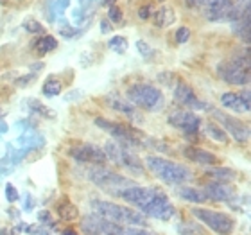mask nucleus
Segmentation results:
<instances>
[{"mask_svg": "<svg viewBox=\"0 0 251 235\" xmlns=\"http://www.w3.org/2000/svg\"><path fill=\"white\" fill-rule=\"evenodd\" d=\"M100 4L104 7H111V5H115V0H100Z\"/></svg>", "mask_w": 251, "mask_h": 235, "instance_id": "nucleus-40", "label": "nucleus"}, {"mask_svg": "<svg viewBox=\"0 0 251 235\" xmlns=\"http://www.w3.org/2000/svg\"><path fill=\"white\" fill-rule=\"evenodd\" d=\"M126 97L135 106L147 111H160L163 108V104H165L163 94L154 84H149V83L131 84L129 88H127V92H126Z\"/></svg>", "mask_w": 251, "mask_h": 235, "instance_id": "nucleus-4", "label": "nucleus"}, {"mask_svg": "<svg viewBox=\"0 0 251 235\" xmlns=\"http://www.w3.org/2000/svg\"><path fill=\"white\" fill-rule=\"evenodd\" d=\"M176 22V13L173 11V7H160V9L152 15V24L156 27H169Z\"/></svg>", "mask_w": 251, "mask_h": 235, "instance_id": "nucleus-18", "label": "nucleus"}, {"mask_svg": "<svg viewBox=\"0 0 251 235\" xmlns=\"http://www.w3.org/2000/svg\"><path fill=\"white\" fill-rule=\"evenodd\" d=\"M81 228L84 235H119L121 234V226L111 223L108 219H102L97 214H90L83 217L81 221Z\"/></svg>", "mask_w": 251, "mask_h": 235, "instance_id": "nucleus-11", "label": "nucleus"}, {"mask_svg": "<svg viewBox=\"0 0 251 235\" xmlns=\"http://www.w3.org/2000/svg\"><path fill=\"white\" fill-rule=\"evenodd\" d=\"M178 232L179 235H208L199 225H194V223H188V221H185L183 225L178 226Z\"/></svg>", "mask_w": 251, "mask_h": 235, "instance_id": "nucleus-28", "label": "nucleus"}, {"mask_svg": "<svg viewBox=\"0 0 251 235\" xmlns=\"http://www.w3.org/2000/svg\"><path fill=\"white\" fill-rule=\"evenodd\" d=\"M187 4L190 5V7H194V5H198V0H187Z\"/></svg>", "mask_w": 251, "mask_h": 235, "instance_id": "nucleus-44", "label": "nucleus"}, {"mask_svg": "<svg viewBox=\"0 0 251 235\" xmlns=\"http://www.w3.org/2000/svg\"><path fill=\"white\" fill-rule=\"evenodd\" d=\"M206 174L214 178V182H226V183L233 182V180L239 178L237 171L228 169V167H210V169H206Z\"/></svg>", "mask_w": 251, "mask_h": 235, "instance_id": "nucleus-22", "label": "nucleus"}, {"mask_svg": "<svg viewBox=\"0 0 251 235\" xmlns=\"http://www.w3.org/2000/svg\"><path fill=\"white\" fill-rule=\"evenodd\" d=\"M58 214L63 221H74L79 217V209L70 201H65V203H61L58 207Z\"/></svg>", "mask_w": 251, "mask_h": 235, "instance_id": "nucleus-25", "label": "nucleus"}, {"mask_svg": "<svg viewBox=\"0 0 251 235\" xmlns=\"http://www.w3.org/2000/svg\"><path fill=\"white\" fill-rule=\"evenodd\" d=\"M18 198H20V194H18L16 187L11 185V183H7V185H5V199H7L9 203H15V201H18Z\"/></svg>", "mask_w": 251, "mask_h": 235, "instance_id": "nucleus-33", "label": "nucleus"}, {"mask_svg": "<svg viewBox=\"0 0 251 235\" xmlns=\"http://www.w3.org/2000/svg\"><path fill=\"white\" fill-rule=\"evenodd\" d=\"M94 122H95V126H99L102 131L110 133V135L115 138V142H119L121 146L127 147V149H133V147H144L146 135L138 133V131L133 130L131 126L111 122V120H106V119H102V117H97Z\"/></svg>", "mask_w": 251, "mask_h": 235, "instance_id": "nucleus-5", "label": "nucleus"}, {"mask_svg": "<svg viewBox=\"0 0 251 235\" xmlns=\"http://www.w3.org/2000/svg\"><path fill=\"white\" fill-rule=\"evenodd\" d=\"M108 18H110L111 22H115V24H119V22H122V11L119 5H111V7H108Z\"/></svg>", "mask_w": 251, "mask_h": 235, "instance_id": "nucleus-35", "label": "nucleus"}, {"mask_svg": "<svg viewBox=\"0 0 251 235\" xmlns=\"http://www.w3.org/2000/svg\"><path fill=\"white\" fill-rule=\"evenodd\" d=\"M151 5H144L140 11H138V16H140L142 20H147V18H151Z\"/></svg>", "mask_w": 251, "mask_h": 235, "instance_id": "nucleus-38", "label": "nucleus"}, {"mask_svg": "<svg viewBox=\"0 0 251 235\" xmlns=\"http://www.w3.org/2000/svg\"><path fill=\"white\" fill-rule=\"evenodd\" d=\"M250 99H251L250 90H244L241 94L225 92V94L221 95V104H223V108L235 111V113H248L251 106Z\"/></svg>", "mask_w": 251, "mask_h": 235, "instance_id": "nucleus-14", "label": "nucleus"}, {"mask_svg": "<svg viewBox=\"0 0 251 235\" xmlns=\"http://www.w3.org/2000/svg\"><path fill=\"white\" fill-rule=\"evenodd\" d=\"M204 135L210 136L212 140L219 142V144H226L228 142V135H226V131L221 128L219 124H215V122H206L203 128Z\"/></svg>", "mask_w": 251, "mask_h": 235, "instance_id": "nucleus-23", "label": "nucleus"}, {"mask_svg": "<svg viewBox=\"0 0 251 235\" xmlns=\"http://www.w3.org/2000/svg\"><path fill=\"white\" fill-rule=\"evenodd\" d=\"M5 131H7V124L0 122V133H5Z\"/></svg>", "mask_w": 251, "mask_h": 235, "instance_id": "nucleus-41", "label": "nucleus"}, {"mask_svg": "<svg viewBox=\"0 0 251 235\" xmlns=\"http://www.w3.org/2000/svg\"><path fill=\"white\" fill-rule=\"evenodd\" d=\"M59 34H61L63 38H67V40H72V38H75L79 34V29H74L68 22H63V24H59Z\"/></svg>", "mask_w": 251, "mask_h": 235, "instance_id": "nucleus-30", "label": "nucleus"}, {"mask_svg": "<svg viewBox=\"0 0 251 235\" xmlns=\"http://www.w3.org/2000/svg\"><path fill=\"white\" fill-rule=\"evenodd\" d=\"M5 115V111L4 110H0V117H4Z\"/></svg>", "mask_w": 251, "mask_h": 235, "instance_id": "nucleus-45", "label": "nucleus"}, {"mask_svg": "<svg viewBox=\"0 0 251 235\" xmlns=\"http://www.w3.org/2000/svg\"><path fill=\"white\" fill-rule=\"evenodd\" d=\"M136 49H138V52H140L144 58H151L152 54H154V51H152L144 40H138V42H136Z\"/></svg>", "mask_w": 251, "mask_h": 235, "instance_id": "nucleus-36", "label": "nucleus"}, {"mask_svg": "<svg viewBox=\"0 0 251 235\" xmlns=\"http://www.w3.org/2000/svg\"><path fill=\"white\" fill-rule=\"evenodd\" d=\"M61 90H63V84L61 81H58V79H54V78H49L45 83H43V95L45 97H56V95L61 94Z\"/></svg>", "mask_w": 251, "mask_h": 235, "instance_id": "nucleus-26", "label": "nucleus"}, {"mask_svg": "<svg viewBox=\"0 0 251 235\" xmlns=\"http://www.w3.org/2000/svg\"><path fill=\"white\" fill-rule=\"evenodd\" d=\"M104 155H106L108 160H111V162L117 163V165H121V167L127 169V171H131V173L144 174V171H146L144 165H142V162H140V158L136 157L131 149L121 146V144L115 142V140H110L108 144H106Z\"/></svg>", "mask_w": 251, "mask_h": 235, "instance_id": "nucleus-6", "label": "nucleus"}, {"mask_svg": "<svg viewBox=\"0 0 251 235\" xmlns=\"http://www.w3.org/2000/svg\"><path fill=\"white\" fill-rule=\"evenodd\" d=\"M174 99L178 101L179 104L190 110H208L210 106L203 101H199L194 94V90L188 86L187 83H178L174 88Z\"/></svg>", "mask_w": 251, "mask_h": 235, "instance_id": "nucleus-15", "label": "nucleus"}, {"mask_svg": "<svg viewBox=\"0 0 251 235\" xmlns=\"http://www.w3.org/2000/svg\"><path fill=\"white\" fill-rule=\"evenodd\" d=\"M208 199L214 201H231L237 198V188L226 182H210L203 190Z\"/></svg>", "mask_w": 251, "mask_h": 235, "instance_id": "nucleus-16", "label": "nucleus"}, {"mask_svg": "<svg viewBox=\"0 0 251 235\" xmlns=\"http://www.w3.org/2000/svg\"><path fill=\"white\" fill-rule=\"evenodd\" d=\"M68 155L74 160H77L79 163H99V165H104L108 162L104 151L100 147L94 146V144H81V146L70 147Z\"/></svg>", "mask_w": 251, "mask_h": 235, "instance_id": "nucleus-13", "label": "nucleus"}, {"mask_svg": "<svg viewBox=\"0 0 251 235\" xmlns=\"http://www.w3.org/2000/svg\"><path fill=\"white\" fill-rule=\"evenodd\" d=\"M108 47L111 49V51H115L117 54H122L127 51V40H126L124 36H113L108 42Z\"/></svg>", "mask_w": 251, "mask_h": 235, "instance_id": "nucleus-29", "label": "nucleus"}, {"mask_svg": "<svg viewBox=\"0 0 251 235\" xmlns=\"http://www.w3.org/2000/svg\"><path fill=\"white\" fill-rule=\"evenodd\" d=\"M192 214L198 217L204 226H208L210 230L219 235H230L235 228V221L230 215L223 214V212H215L210 209H194Z\"/></svg>", "mask_w": 251, "mask_h": 235, "instance_id": "nucleus-8", "label": "nucleus"}, {"mask_svg": "<svg viewBox=\"0 0 251 235\" xmlns=\"http://www.w3.org/2000/svg\"><path fill=\"white\" fill-rule=\"evenodd\" d=\"M88 178L90 182L95 183L97 187L104 188L106 192H111L113 196H117V192L122 190V188L135 185V183L131 182V180H127L126 176L113 173V171H108L104 167H92L88 171Z\"/></svg>", "mask_w": 251, "mask_h": 235, "instance_id": "nucleus-7", "label": "nucleus"}, {"mask_svg": "<svg viewBox=\"0 0 251 235\" xmlns=\"http://www.w3.org/2000/svg\"><path fill=\"white\" fill-rule=\"evenodd\" d=\"M251 18H250V13L248 15H244L242 18H239V20L231 22L233 24V32H235L237 36L241 38L242 42L250 43V36H251Z\"/></svg>", "mask_w": 251, "mask_h": 235, "instance_id": "nucleus-19", "label": "nucleus"}, {"mask_svg": "<svg viewBox=\"0 0 251 235\" xmlns=\"http://www.w3.org/2000/svg\"><path fill=\"white\" fill-rule=\"evenodd\" d=\"M119 235H158V234L147 230V228H138V226L131 228V226H126V228H121V234Z\"/></svg>", "mask_w": 251, "mask_h": 235, "instance_id": "nucleus-32", "label": "nucleus"}, {"mask_svg": "<svg viewBox=\"0 0 251 235\" xmlns=\"http://www.w3.org/2000/svg\"><path fill=\"white\" fill-rule=\"evenodd\" d=\"M146 167L156 178H160L163 183H169V185H181L190 180V171L187 167L171 162V160H165L162 157L149 155L146 158Z\"/></svg>", "mask_w": 251, "mask_h": 235, "instance_id": "nucleus-2", "label": "nucleus"}, {"mask_svg": "<svg viewBox=\"0 0 251 235\" xmlns=\"http://www.w3.org/2000/svg\"><path fill=\"white\" fill-rule=\"evenodd\" d=\"M5 2H7V0H0V4H5Z\"/></svg>", "mask_w": 251, "mask_h": 235, "instance_id": "nucleus-46", "label": "nucleus"}, {"mask_svg": "<svg viewBox=\"0 0 251 235\" xmlns=\"http://www.w3.org/2000/svg\"><path fill=\"white\" fill-rule=\"evenodd\" d=\"M25 104L29 106V110L34 111V113H38V115L45 117V119H56V111H52L49 106H45L38 99H27Z\"/></svg>", "mask_w": 251, "mask_h": 235, "instance_id": "nucleus-24", "label": "nucleus"}, {"mask_svg": "<svg viewBox=\"0 0 251 235\" xmlns=\"http://www.w3.org/2000/svg\"><path fill=\"white\" fill-rule=\"evenodd\" d=\"M56 47H58V40H56V38L54 36H43L42 40L36 43V52L38 54L52 52Z\"/></svg>", "mask_w": 251, "mask_h": 235, "instance_id": "nucleus-27", "label": "nucleus"}, {"mask_svg": "<svg viewBox=\"0 0 251 235\" xmlns=\"http://www.w3.org/2000/svg\"><path fill=\"white\" fill-rule=\"evenodd\" d=\"M174 36H176V43H187L190 40V29L188 27H179Z\"/></svg>", "mask_w": 251, "mask_h": 235, "instance_id": "nucleus-34", "label": "nucleus"}, {"mask_svg": "<svg viewBox=\"0 0 251 235\" xmlns=\"http://www.w3.org/2000/svg\"><path fill=\"white\" fill-rule=\"evenodd\" d=\"M90 2H92V0H81V5H83L81 9H86V5H88Z\"/></svg>", "mask_w": 251, "mask_h": 235, "instance_id": "nucleus-42", "label": "nucleus"}, {"mask_svg": "<svg viewBox=\"0 0 251 235\" xmlns=\"http://www.w3.org/2000/svg\"><path fill=\"white\" fill-rule=\"evenodd\" d=\"M140 214H144L146 217H154V219L169 221L174 215V207L169 201L167 194L162 192L160 188H156L154 198L140 210Z\"/></svg>", "mask_w": 251, "mask_h": 235, "instance_id": "nucleus-9", "label": "nucleus"}, {"mask_svg": "<svg viewBox=\"0 0 251 235\" xmlns=\"http://www.w3.org/2000/svg\"><path fill=\"white\" fill-rule=\"evenodd\" d=\"M106 101H108V104L115 111H119V113H124V115H127V117H135V108H133L129 103H126L121 95L111 94L106 97Z\"/></svg>", "mask_w": 251, "mask_h": 235, "instance_id": "nucleus-20", "label": "nucleus"}, {"mask_svg": "<svg viewBox=\"0 0 251 235\" xmlns=\"http://www.w3.org/2000/svg\"><path fill=\"white\" fill-rule=\"evenodd\" d=\"M110 24H111V22H108V20H102V22H100V29H102V32H110L111 31Z\"/></svg>", "mask_w": 251, "mask_h": 235, "instance_id": "nucleus-39", "label": "nucleus"}, {"mask_svg": "<svg viewBox=\"0 0 251 235\" xmlns=\"http://www.w3.org/2000/svg\"><path fill=\"white\" fill-rule=\"evenodd\" d=\"M61 235H77V232H74V230H65Z\"/></svg>", "mask_w": 251, "mask_h": 235, "instance_id": "nucleus-43", "label": "nucleus"}, {"mask_svg": "<svg viewBox=\"0 0 251 235\" xmlns=\"http://www.w3.org/2000/svg\"><path fill=\"white\" fill-rule=\"evenodd\" d=\"M38 221H40V225L50 226V223H52V215H50V212H47V210H42V212H38Z\"/></svg>", "mask_w": 251, "mask_h": 235, "instance_id": "nucleus-37", "label": "nucleus"}, {"mask_svg": "<svg viewBox=\"0 0 251 235\" xmlns=\"http://www.w3.org/2000/svg\"><path fill=\"white\" fill-rule=\"evenodd\" d=\"M179 198L185 199V201H190V203H206L208 198H206V194L203 190H199V188H194V187H179L178 190Z\"/></svg>", "mask_w": 251, "mask_h": 235, "instance_id": "nucleus-21", "label": "nucleus"}, {"mask_svg": "<svg viewBox=\"0 0 251 235\" xmlns=\"http://www.w3.org/2000/svg\"><path fill=\"white\" fill-rule=\"evenodd\" d=\"M183 157H187L188 160H192V162L199 163V165H217V157L212 155L210 151H204L201 147H192V146H187L183 147Z\"/></svg>", "mask_w": 251, "mask_h": 235, "instance_id": "nucleus-17", "label": "nucleus"}, {"mask_svg": "<svg viewBox=\"0 0 251 235\" xmlns=\"http://www.w3.org/2000/svg\"><path fill=\"white\" fill-rule=\"evenodd\" d=\"M212 115H214V119L226 130V135L233 136L237 142L250 140V126H248L246 122H242V120L235 119V117H231V115H228V113H225V111H219V110H212Z\"/></svg>", "mask_w": 251, "mask_h": 235, "instance_id": "nucleus-10", "label": "nucleus"}, {"mask_svg": "<svg viewBox=\"0 0 251 235\" xmlns=\"http://www.w3.org/2000/svg\"><path fill=\"white\" fill-rule=\"evenodd\" d=\"M24 29H25L27 32H32V34L45 32V29H43L42 24H40L38 20H34V18H27V20L24 22Z\"/></svg>", "mask_w": 251, "mask_h": 235, "instance_id": "nucleus-31", "label": "nucleus"}, {"mask_svg": "<svg viewBox=\"0 0 251 235\" xmlns=\"http://www.w3.org/2000/svg\"><path fill=\"white\" fill-rule=\"evenodd\" d=\"M169 124L174 126V128H178L188 136V138H192V136L198 135L199 131V126H201V119H199L196 113H192L190 110H176L173 111L171 115H169Z\"/></svg>", "mask_w": 251, "mask_h": 235, "instance_id": "nucleus-12", "label": "nucleus"}, {"mask_svg": "<svg viewBox=\"0 0 251 235\" xmlns=\"http://www.w3.org/2000/svg\"><path fill=\"white\" fill-rule=\"evenodd\" d=\"M92 209L95 210V214L99 217L111 221L115 225H133L138 228L147 226V217L144 214L133 209H126L121 205L111 203V201H100V199L92 201Z\"/></svg>", "mask_w": 251, "mask_h": 235, "instance_id": "nucleus-1", "label": "nucleus"}, {"mask_svg": "<svg viewBox=\"0 0 251 235\" xmlns=\"http://www.w3.org/2000/svg\"><path fill=\"white\" fill-rule=\"evenodd\" d=\"M250 49H244L242 52L235 54L231 61L221 63L217 67L219 78L228 84L235 86H244L250 83Z\"/></svg>", "mask_w": 251, "mask_h": 235, "instance_id": "nucleus-3", "label": "nucleus"}]
</instances>
